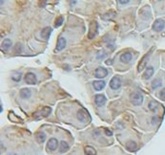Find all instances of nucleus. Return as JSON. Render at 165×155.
<instances>
[{
  "instance_id": "obj_4",
  "label": "nucleus",
  "mask_w": 165,
  "mask_h": 155,
  "mask_svg": "<svg viewBox=\"0 0 165 155\" xmlns=\"http://www.w3.org/2000/svg\"><path fill=\"white\" fill-rule=\"evenodd\" d=\"M131 101L134 106H140L143 101V96L139 92H134L131 95Z\"/></svg>"
},
{
  "instance_id": "obj_30",
  "label": "nucleus",
  "mask_w": 165,
  "mask_h": 155,
  "mask_svg": "<svg viewBox=\"0 0 165 155\" xmlns=\"http://www.w3.org/2000/svg\"><path fill=\"white\" fill-rule=\"evenodd\" d=\"M104 132H105V134H106L107 136H112V135H113L112 130H110V129H108V128H105V129H104Z\"/></svg>"
},
{
  "instance_id": "obj_27",
  "label": "nucleus",
  "mask_w": 165,
  "mask_h": 155,
  "mask_svg": "<svg viewBox=\"0 0 165 155\" xmlns=\"http://www.w3.org/2000/svg\"><path fill=\"white\" fill-rule=\"evenodd\" d=\"M21 77H22L21 73H16V74L11 75V79L14 80L15 82H19L21 80Z\"/></svg>"
},
{
  "instance_id": "obj_18",
  "label": "nucleus",
  "mask_w": 165,
  "mask_h": 155,
  "mask_svg": "<svg viewBox=\"0 0 165 155\" xmlns=\"http://www.w3.org/2000/svg\"><path fill=\"white\" fill-rule=\"evenodd\" d=\"M125 147L129 151H135L137 148V145H136V142H134V141H128L126 143Z\"/></svg>"
},
{
  "instance_id": "obj_28",
  "label": "nucleus",
  "mask_w": 165,
  "mask_h": 155,
  "mask_svg": "<svg viewBox=\"0 0 165 155\" xmlns=\"http://www.w3.org/2000/svg\"><path fill=\"white\" fill-rule=\"evenodd\" d=\"M159 122H160V120H159L158 116H154V117L152 118V124H158Z\"/></svg>"
},
{
  "instance_id": "obj_16",
  "label": "nucleus",
  "mask_w": 165,
  "mask_h": 155,
  "mask_svg": "<svg viewBox=\"0 0 165 155\" xmlns=\"http://www.w3.org/2000/svg\"><path fill=\"white\" fill-rule=\"evenodd\" d=\"M154 67L153 66H149V67H147V69H146V71H145V73H144V75H143V79H145V80H149V79H151L152 77H153V75H154Z\"/></svg>"
},
{
  "instance_id": "obj_26",
  "label": "nucleus",
  "mask_w": 165,
  "mask_h": 155,
  "mask_svg": "<svg viewBox=\"0 0 165 155\" xmlns=\"http://www.w3.org/2000/svg\"><path fill=\"white\" fill-rule=\"evenodd\" d=\"M63 21H64V18H63V16H59V17L56 20V22H55V27H56V28L60 27V26L63 24Z\"/></svg>"
},
{
  "instance_id": "obj_3",
  "label": "nucleus",
  "mask_w": 165,
  "mask_h": 155,
  "mask_svg": "<svg viewBox=\"0 0 165 155\" xmlns=\"http://www.w3.org/2000/svg\"><path fill=\"white\" fill-rule=\"evenodd\" d=\"M77 117L79 120V122H81V123H88V122H90V120H91L90 115H89V113L86 110H84V109H81V110L78 111Z\"/></svg>"
},
{
  "instance_id": "obj_25",
  "label": "nucleus",
  "mask_w": 165,
  "mask_h": 155,
  "mask_svg": "<svg viewBox=\"0 0 165 155\" xmlns=\"http://www.w3.org/2000/svg\"><path fill=\"white\" fill-rule=\"evenodd\" d=\"M35 138H36V141L38 142V143H43V142L46 140V135L43 132H38L36 134Z\"/></svg>"
},
{
  "instance_id": "obj_22",
  "label": "nucleus",
  "mask_w": 165,
  "mask_h": 155,
  "mask_svg": "<svg viewBox=\"0 0 165 155\" xmlns=\"http://www.w3.org/2000/svg\"><path fill=\"white\" fill-rule=\"evenodd\" d=\"M116 16V14H115V12H106V14L102 15L101 16V17H102L104 20H109V19H112Z\"/></svg>"
},
{
  "instance_id": "obj_7",
  "label": "nucleus",
  "mask_w": 165,
  "mask_h": 155,
  "mask_svg": "<svg viewBox=\"0 0 165 155\" xmlns=\"http://www.w3.org/2000/svg\"><path fill=\"white\" fill-rule=\"evenodd\" d=\"M165 26V21L161 18L157 19L153 24V30L156 32H161Z\"/></svg>"
},
{
  "instance_id": "obj_31",
  "label": "nucleus",
  "mask_w": 165,
  "mask_h": 155,
  "mask_svg": "<svg viewBox=\"0 0 165 155\" xmlns=\"http://www.w3.org/2000/svg\"><path fill=\"white\" fill-rule=\"evenodd\" d=\"M118 3L119 4H127V3H129V1H128V0H124V1H123V0H119Z\"/></svg>"
},
{
  "instance_id": "obj_13",
  "label": "nucleus",
  "mask_w": 165,
  "mask_h": 155,
  "mask_svg": "<svg viewBox=\"0 0 165 155\" xmlns=\"http://www.w3.org/2000/svg\"><path fill=\"white\" fill-rule=\"evenodd\" d=\"M132 58H133L132 54L129 53V52H126V53H123L120 56V61L123 63H129L132 60Z\"/></svg>"
},
{
  "instance_id": "obj_8",
  "label": "nucleus",
  "mask_w": 165,
  "mask_h": 155,
  "mask_svg": "<svg viewBox=\"0 0 165 155\" xmlns=\"http://www.w3.org/2000/svg\"><path fill=\"white\" fill-rule=\"evenodd\" d=\"M95 102H96V105L100 107V106H103L105 105V102H106V98L104 95L102 94H97L96 95L95 97Z\"/></svg>"
},
{
  "instance_id": "obj_6",
  "label": "nucleus",
  "mask_w": 165,
  "mask_h": 155,
  "mask_svg": "<svg viewBox=\"0 0 165 155\" xmlns=\"http://www.w3.org/2000/svg\"><path fill=\"white\" fill-rule=\"evenodd\" d=\"M121 86V80H120V78L116 76V77H114L113 79L111 80L110 82V87L114 90H117L118 88H120Z\"/></svg>"
},
{
  "instance_id": "obj_23",
  "label": "nucleus",
  "mask_w": 165,
  "mask_h": 155,
  "mask_svg": "<svg viewBox=\"0 0 165 155\" xmlns=\"http://www.w3.org/2000/svg\"><path fill=\"white\" fill-rule=\"evenodd\" d=\"M85 151V154L86 155H96V149L93 148V147H90V146H87L84 149Z\"/></svg>"
},
{
  "instance_id": "obj_14",
  "label": "nucleus",
  "mask_w": 165,
  "mask_h": 155,
  "mask_svg": "<svg viewBox=\"0 0 165 155\" xmlns=\"http://www.w3.org/2000/svg\"><path fill=\"white\" fill-rule=\"evenodd\" d=\"M105 85H106V83L103 81H95L93 82V86L96 91H100V90H102L105 87Z\"/></svg>"
},
{
  "instance_id": "obj_24",
  "label": "nucleus",
  "mask_w": 165,
  "mask_h": 155,
  "mask_svg": "<svg viewBox=\"0 0 165 155\" xmlns=\"http://www.w3.org/2000/svg\"><path fill=\"white\" fill-rule=\"evenodd\" d=\"M148 107L151 111H157V109L158 107V103L155 101H151L148 105Z\"/></svg>"
},
{
  "instance_id": "obj_2",
  "label": "nucleus",
  "mask_w": 165,
  "mask_h": 155,
  "mask_svg": "<svg viewBox=\"0 0 165 155\" xmlns=\"http://www.w3.org/2000/svg\"><path fill=\"white\" fill-rule=\"evenodd\" d=\"M51 112H52V108L49 107V106H45L41 110L36 111L33 116V118H35V119L45 118V117H48V116L51 114Z\"/></svg>"
},
{
  "instance_id": "obj_32",
  "label": "nucleus",
  "mask_w": 165,
  "mask_h": 155,
  "mask_svg": "<svg viewBox=\"0 0 165 155\" xmlns=\"http://www.w3.org/2000/svg\"><path fill=\"white\" fill-rule=\"evenodd\" d=\"M2 110H3V108H2V105L0 106V112H2Z\"/></svg>"
},
{
  "instance_id": "obj_21",
  "label": "nucleus",
  "mask_w": 165,
  "mask_h": 155,
  "mask_svg": "<svg viewBox=\"0 0 165 155\" xmlns=\"http://www.w3.org/2000/svg\"><path fill=\"white\" fill-rule=\"evenodd\" d=\"M161 84H162V81H161V79H159V78H157V79H155L153 82H152V88L153 89H157V88H158V87H160L161 86Z\"/></svg>"
},
{
  "instance_id": "obj_1",
  "label": "nucleus",
  "mask_w": 165,
  "mask_h": 155,
  "mask_svg": "<svg viewBox=\"0 0 165 155\" xmlns=\"http://www.w3.org/2000/svg\"><path fill=\"white\" fill-rule=\"evenodd\" d=\"M152 53H153V49L150 50V51L148 52V54L144 55V57L141 59V60L139 61L138 65H137V71H138V72H141V71L147 66V63H148V61H149V59H150Z\"/></svg>"
},
{
  "instance_id": "obj_12",
  "label": "nucleus",
  "mask_w": 165,
  "mask_h": 155,
  "mask_svg": "<svg viewBox=\"0 0 165 155\" xmlns=\"http://www.w3.org/2000/svg\"><path fill=\"white\" fill-rule=\"evenodd\" d=\"M97 34V24L96 22H93L91 24L90 31H89V38H94Z\"/></svg>"
},
{
  "instance_id": "obj_17",
  "label": "nucleus",
  "mask_w": 165,
  "mask_h": 155,
  "mask_svg": "<svg viewBox=\"0 0 165 155\" xmlns=\"http://www.w3.org/2000/svg\"><path fill=\"white\" fill-rule=\"evenodd\" d=\"M52 32H53V30H52V28H50V27H46V28H44L42 31H41V37L42 38H44V40H48V38L50 37V35H51V34H52Z\"/></svg>"
},
{
  "instance_id": "obj_19",
  "label": "nucleus",
  "mask_w": 165,
  "mask_h": 155,
  "mask_svg": "<svg viewBox=\"0 0 165 155\" xmlns=\"http://www.w3.org/2000/svg\"><path fill=\"white\" fill-rule=\"evenodd\" d=\"M69 150V145L67 142L65 141H61L60 145H59V152L60 153H65Z\"/></svg>"
},
{
  "instance_id": "obj_9",
  "label": "nucleus",
  "mask_w": 165,
  "mask_h": 155,
  "mask_svg": "<svg viewBox=\"0 0 165 155\" xmlns=\"http://www.w3.org/2000/svg\"><path fill=\"white\" fill-rule=\"evenodd\" d=\"M25 82L28 84H35L37 80H36V76L33 73H27L25 75Z\"/></svg>"
},
{
  "instance_id": "obj_10",
  "label": "nucleus",
  "mask_w": 165,
  "mask_h": 155,
  "mask_svg": "<svg viewBox=\"0 0 165 155\" xmlns=\"http://www.w3.org/2000/svg\"><path fill=\"white\" fill-rule=\"evenodd\" d=\"M107 74H108V71L103 67H98L95 71V77L97 78V79H102V78H105L107 76Z\"/></svg>"
},
{
  "instance_id": "obj_29",
  "label": "nucleus",
  "mask_w": 165,
  "mask_h": 155,
  "mask_svg": "<svg viewBox=\"0 0 165 155\" xmlns=\"http://www.w3.org/2000/svg\"><path fill=\"white\" fill-rule=\"evenodd\" d=\"M159 97H160L163 101H165V88H163L161 91L159 92Z\"/></svg>"
},
{
  "instance_id": "obj_5",
  "label": "nucleus",
  "mask_w": 165,
  "mask_h": 155,
  "mask_svg": "<svg viewBox=\"0 0 165 155\" xmlns=\"http://www.w3.org/2000/svg\"><path fill=\"white\" fill-rule=\"evenodd\" d=\"M58 147V141L56 138H51L48 141L47 144V150L49 151H55Z\"/></svg>"
},
{
  "instance_id": "obj_33",
  "label": "nucleus",
  "mask_w": 165,
  "mask_h": 155,
  "mask_svg": "<svg viewBox=\"0 0 165 155\" xmlns=\"http://www.w3.org/2000/svg\"><path fill=\"white\" fill-rule=\"evenodd\" d=\"M9 155H17L16 153H11V154H9Z\"/></svg>"
},
{
  "instance_id": "obj_15",
  "label": "nucleus",
  "mask_w": 165,
  "mask_h": 155,
  "mask_svg": "<svg viewBox=\"0 0 165 155\" xmlns=\"http://www.w3.org/2000/svg\"><path fill=\"white\" fill-rule=\"evenodd\" d=\"M32 95V91L29 88H22L20 90V97L22 99H29Z\"/></svg>"
},
{
  "instance_id": "obj_11",
  "label": "nucleus",
  "mask_w": 165,
  "mask_h": 155,
  "mask_svg": "<svg viewBox=\"0 0 165 155\" xmlns=\"http://www.w3.org/2000/svg\"><path fill=\"white\" fill-rule=\"evenodd\" d=\"M66 47V40L65 37L60 36L57 40V43H56V52H59L61 50H63Z\"/></svg>"
},
{
  "instance_id": "obj_20",
  "label": "nucleus",
  "mask_w": 165,
  "mask_h": 155,
  "mask_svg": "<svg viewBox=\"0 0 165 155\" xmlns=\"http://www.w3.org/2000/svg\"><path fill=\"white\" fill-rule=\"evenodd\" d=\"M11 46V40H9V38H6V40H4L3 42H2L1 50H3V51H7L8 49H10Z\"/></svg>"
}]
</instances>
